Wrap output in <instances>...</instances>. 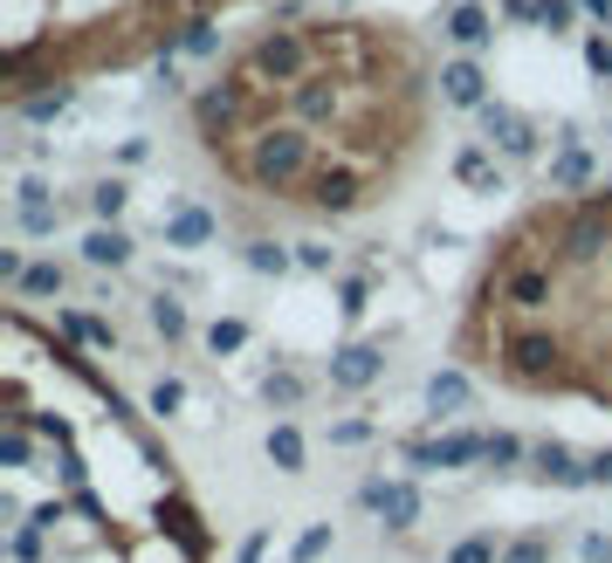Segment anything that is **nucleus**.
<instances>
[{
	"label": "nucleus",
	"instance_id": "nucleus-45",
	"mask_svg": "<svg viewBox=\"0 0 612 563\" xmlns=\"http://www.w3.org/2000/svg\"><path fill=\"white\" fill-rule=\"evenodd\" d=\"M159 516L172 522V536H180V543H186V550H200V529H193V508H180V502H172V508H159Z\"/></svg>",
	"mask_w": 612,
	"mask_h": 563
},
{
	"label": "nucleus",
	"instance_id": "nucleus-39",
	"mask_svg": "<svg viewBox=\"0 0 612 563\" xmlns=\"http://www.w3.org/2000/svg\"><path fill=\"white\" fill-rule=\"evenodd\" d=\"M502 563H551V543L544 536H517V543H502Z\"/></svg>",
	"mask_w": 612,
	"mask_h": 563
},
{
	"label": "nucleus",
	"instance_id": "nucleus-4",
	"mask_svg": "<svg viewBox=\"0 0 612 563\" xmlns=\"http://www.w3.org/2000/svg\"><path fill=\"white\" fill-rule=\"evenodd\" d=\"M502 357H509V371H517L523 386H551V378L565 371V344H557L551 330H509Z\"/></svg>",
	"mask_w": 612,
	"mask_h": 563
},
{
	"label": "nucleus",
	"instance_id": "nucleus-8",
	"mask_svg": "<svg viewBox=\"0 0 612 563\" xmlns=\"http://www.w3.org/2000/svg\"><path fill=\"white\" fill-rule=\"evenodd\" d=\"M481 131H489V151H502L509 165L537 159V124H530L523 111H509V104H489V111H481Z\"/></svg>",
	"mask_w": 612,
	"mask_h": 563
},
{
	"label": "nucleus",
	"instance_id": "nucleus-34",
	"mask_svg": "<svg viewBox=\"0 0 612 563\" xmlns=\"http://www.w3.org/2000/svg\"><path fill=\"white\" fill-rule=\"evenodd\" d=\"M537 28L571 35V28H578V0H537Z\"/></svg>",
	"mask_w": 612,
	"mask_h": 563
},
{
	"label": "nucleus",
	"instance_id": "nucleus-41",
	"mask_svg": "<svg viewBox=\"0 0 612 563\" xmlns=\"http://www.w3.org/2000/svg\"><path fill=\"white\" fill-rule=\"evenodd\" d=\"M585 69H592L599 83H612V42L605 35H585Z\"/></svg>",
	"mask_w": 612,
	"mask_h": 563
},
{
	"label": "nucleus",
	"instance_id": "nucleus-19",
	"mask_svg": "<svg viewBox=\"0 0 612 563\" xmlns=\"http://www.w3.org/2000/svg\"><path fill=\"white\" fill-rule=\"evenodd\" d=\"M592 179H599L592 151H585V145H557V159H551V193H585Z\"/></svg>",
	"mask_w": 612,
	"mask_h": 563
},
{
	"label": "nucleus",
	"instance_id": "nucleus-48",
	"mask_svg": "<svg viewBox=\"0 0 612 563\" xmlns=\"http://www.w3.org/2000/svg\"><path fill=\"white\" fill-rule=\"evenodd\" d=\"M585 474H592V489H612V447L585 453Z\"/></svg>",
	"mask_w": 612,
	"mask_h": 563
},
{
	"label": "nucleus",
	"instance_id": "nucleus-16",
	"mask_svg": "<svg viewBox=\"0 0 612 563\" xmlns=\"http://www.w3.org/2000/svg\"><path fill=\"white\" fill-rule=\"evenodd\" d=\"M468 405H475V386H468V371H433L427 378V413L433 420H454V413H468Z\"/></svg>",
	"mask_w": 612,
	"mask_h": 563
},
{
	"label": "nucleus",
	"instance_id": "nucleus-37",
	"mask_svg": "<svg viewBox=\"0 0 612 563\" xmlns=\"http://www.w3.org/2000/svg\"><path fill=\"white\" fill-rule=\"evenodd\" d=\"M145 405H151V413H159V420H172V413H180V405H186V386H180V378H159Z\"/></svg>",
	"mask_w": 612,
	"mask_h": 563
},
{
	"label": "nucleus",
	"instance_id": "nucleus-22",
	"mask_svg": "<svg viewBox=\"0 0 612 563\" xmlns=\"http://www.w3.org/2000/svg\"><path fill=\"white\" fill-rule=\"evenodd\" d=\"M69 104H76V90L56 83V90H29V96L14 104V117H21V124H56V117H69Z\"/></svg>",
	"mask_w": 612,
	"mask_h": 563
},
{
	"label": "nucleus",
	"instance_id": "nucleus-24",
	"mask_svg": "<svg viewBox=\"0 0 612 563\" xmlns=\"http://www.w3.org/2000/svg\"><path fill=\"white\" fill-rule=\"evenodd\" d=\"M241 262H248L254 275H275V282H283V275L296 268V248H283V241H269V234H254V241L241 248Z\"/></svg>",
	"mask_w": 612,
	"mask_h": 563
},
{
	"label": "nucleus",
	"instance_id": "nucleus-38",
	"mask_svg": "<svg viewBox=\"0 0 612 563\" xmlns=\"http://www.w3.org/2000/svg\"><path fill=\"white\" fill-rule=\"evenodd\" d=\"M29 460H35L29 433H21V426H8V433H0V468H29Z\"/></svg>",
	"mask_w": 612,
	"mask_h": 563
},
{
	"label": "nucleus",
	"instance_id": "nucleus-20",
	"mask_svg": "<svg viewBox=\"0 0 612 563\" xmlns=\"http://www.w3.org/2000/svg\"><path fill=\"white\" fill-rule=\"evenodd\" d=\"M454 179L475 186V193H502V165H496L489 145H462V151H454Z\"/></svg>",
	"mask_w": 612,
	"mask_h": 563
},
{
	"label": "nucleus",
	"instance_id": "nucleus-6",
	"mask_svg": "<svg viewBox=\"0 0 612 563\" xmlns=\"http://www.w3.org/2000/svg\"><path fill=\"white\" fill-rule=\"evenodd\" d=\"M481 453H489V433H441V440H406V468L441 474V468H468Z\"/></svg>",
	"mask_w": 612,
	"mask_h": 563
},
{
	"label": "nucleus",
	"instance_id": "nucleus-14",
	"mask_svg": "<svg viewBox=\"0 0 612 563\" xmlns=\"http://www.w3.org/2000/svg\"><path fill=\"white\" fill-rule=\"evenodd\" d=\"M551 296H557L551 268H509V282H502V302H509V310H523V317L551 310Z\"/></svg>",
	"mask_w": 612,
	"mask_h": 563
},
{
	"label": "nucleus",
	"instance_id": "nucleus-5",
	"mask_svg": "<svg viewBox=\"0 0 612 563\" xmlns=\"http://www.w3.org/2000/svg\"><path fill=\"white\" fill-rule=\"evenodd\" d=\"M378 378H386V344L351 337V344L330 351V392H372Z\"/></svg>",
	"mask_w": 612,
	"mask_h": 563
},
{
	"label": "nucleus",
	"instance_id": "nucleus-31",
	"mask_svg": "<svg viewBox=\"0 0 612 563\" xmlns=\"http://www.w3.org/2000/svg\"><path fill=\"white\" fill-rule=\"evenodd\" d=\"M447 563H502V543L489 529H475V536H462V543L447 550Z\"/></svg>",
	"mask_w": 612,
	"mask_h": 563
},
{
	"label": "nucleus",
	"instance_id": "nucleus-49",
	"mask_svg": "<svg viewBox=\"0 0 612 563\" xmlns=\"http://www.w3.org/2000/svg\"><path fill=\"white\" fill-rule=\"evenodd\" d=\"M262 556H269V529H248L241 550H235V563H262Z\"/></svg>",
	"mask_w": 612,
	"mask_h": 563
},
{
	"label": "nucleus",
	"instance_id": "nucleus-28",
	"mask_svg": "<svg viewBox=\"0 0 612 563\" xmlns=\"http://www.w3.org/2000/svg\"><path fill=\"white\" fill-rule=\"evenodd\" d=\"M63 262H29V275H21V296L29 302H48V296H63Z\"/></svg>",
	"mask_w": 612,
	"mask_h": 563
},
{
	"label": "nucleus",
	"instance_id": "nucleus-43",
	"mask_svg": "<svg viewBox=\"0 0 612 563\" xmlns=\"http://www.w3.org/2000/svg\"><path fill=\"white\" fill-rule=\"evenodd\" d=\"M56 323H63L69 344H90V337H97V317H83V310H56Z\"/></svg>",
	"mask_w": 612,
	"mask_h": 563
},
{
	"label": "nucleus",
	"instance_id": "nucleus-32",
	"mask_svg": "<svg viewBox=\"0 0 612 563\" xmlns=\"http://www.w3.org/2000/svg\"><path fill=\"white\" fill-rule=\"evenodd\" d=\"M330 543H338V529H330V522H310V529H303L296 543H290V563H317Z\"/></svg>",
	"mask_w": 612,
	"mask_h": 563
},
{
	"label": "nucleus",
	"instance_id": "nucleus-52",
	"mask_svg": "<svg viewBox=\"0 0 612 563\" xmlns=\"http://www.w3.org/2000/svg\"><path fill=\"white\" fill-rule=\"evenodd\" d=\"M29 522H35V529H56V522H69V502H42Z\"/></svg>",
	"mask_w": 612,
	"mask_h": 563
},
{
	"label": "nucleus",
	"instance_id": "nucleus-46",
	"mask_svg": "<svg viewBox=\"0 0 612 563\" xmlns=\"http://www.w3.org/2000/svg\"><path fill=\"white\" fill-rule=\"evenodd\" d=\"M296 268H310V275H330V248H324V241H296Z\"/></svg>",
	"mask_w": 612,
	"mask_h": 563
},
{
	"label": "nucleus",
	"instance_id": "nucleus-10",
	"mask_svg": "<svg viewBox=\"0 0 612 563\" xmlns=\"http://www.w3.org/2000/svg\"><path fill=\"white\" fill-rule=\"evenodd\" d=\"M441 96H447L454 111H489V104H496V96H489V76H481L475 56H462V62L441 69Z\"/></svg>",
	"mask_w": 612,
	"mask_h": 563
},
{
	"label": "nucleus",
	"instance_id": "nucleus-23",
	"mask_svg": "<svg viewBox=\"0 0 612 563\" xmlns=\"http://www.w3.org/2000/svg\"><path fill=\"white\" fill-rule=\"evenodd\" d=\"M145 323H151V330H159V337H166V344H180V337H186V330H193V317H186V302H180V296H172V289H159V296H151V302H145Z\"/></svg>",
	"mask_w": 612,
	"mask_h": 563
},
{
	"label": "nucleus",
	"instance_id": "nucleus-12",
	"mask_svg": "<svg viewBox=\"0 0 612 563\" xmlns=\"http://www.w3.org/2000/svg\"><path fill=\"white\" fill-rule=\"evenodd\" d=\"M220 234V220L207 207H193V199H172V214H166V248H207Z\"/></svg>",
	"mask_w": 612,
	"mask_h": 563
},
{
	"label": "nucleus",
	"instance_id": "nucleus-27",
	"mask_svg": "<svg viewBox=\"0 0 612 563\" xmlns=\"http://www.w3.org/2000/svg\"><path fill=\"white\" fill-rule=\"evenodd\" d=\"M180 56H193V62H207V56H220V28L207 14H193L186 28H180Z\"/></svg>",
	"mask_w": 612,
	"mask_h": 563
},
{
	"label": "nucleus",
	"instance_id": "nucleus-9",
	"mask_svg": "<svg viewBox=\"0 0 612 563\" xmlns=\"http://www.w3.org/2000/svg\"><path fill=\"white\" fill-rule=\"evenodd\" d=\"M359 199H365V172L359 165H324L317 179H310V207L317 214H359Z\"/></svg>",
	"mask_w": 612,
	"mask_h": 563
},
{
	"label": "nucleus",
	"instance_id": "nucleus-2",
	"mask_svg": "<svg viewBox=\"0 0 612 563\" xmlns=\"http://www.w3.org/2000/svg\"><path fill=\"white\" fill-rule=\"evenodd\" d=\"M248 76L254 83H283V90H303L317 76V48L303 28H269L262 42L248 48Z\"/></svg>",
	"mask_w": 612,
	"mask_h": 563
},
{
	"label": "nucleus",
	"instance_id": "nucleus-1",
	"mask_svg": "<svg viewBox=\"0 0 612 563\" xmlns=\"http://www.w3.org/2000/svg\"><path fill=\"white\" fill-rule=\"evenodd\" d=\"M310 159H317V131L290 117V124H262V131L248 138L241 172H248L254 193H290V186H303V179H317Z\"/></svg>",
	"mask_w": 612,
	"mask_h": 563
},
{
	"label": "nucleus",
	"instance_id": "nucleus-53",
	"mask_svg": "<svg viewBox=\"0 0 612 563\" xmlns=\"http://www.w3.org/2000/svg\"><path fill=\"white\" fill-rule=\"evenodd\" d=\"M578 14H599V21H605V14H612V0H578Z\"/></svg>",
	"mask_w": 612,
	"mask_h": 563
},
{
	"label": "nucleus",
	"instance_id": "nucleus-15",
	"mask_svg": "<svg viewBox=\"0 0 612 563\" xmlns=\"http://www.w3.org/2000/svg\"><path fill=\"white\" fill-rule=\"evenodd\" d=\"M530 468H537V474H551L557 481V489H592V474H585V460L565 447V440H537V447H530Z\"/></svg>",
	"mask_w": 612,
	"mask_h": 563
},
{
	"label": "nucleus",
	"instance_id": "nucleus-36",
	"mask_svg": "<svg viewBox=\"0 0 612 563\" xmlns=\"http://www.w3.org/2000/svg\"><path fill=\"white\" fill-rule=\"evenodd\" d=\"M42 536H48V529H35V522H21V529L8 536V556H14V563H42Z\"/></svg>",
	"mask_w": 612,
	"mask_h": 563
},
{
	"label": "nucleus",
	"instance_id": "nucleus-17",
	"mask_svg": "<svg viewBox=\"0 0 612 563\" xmlns=\"http://www.w3.org/2000/svg\"><path fill=\"white\" fill-rule=\"evenodd\" d=\"M338 104H344L338 76H310V83L296 90V124H310V131H317V124H330V117H338Z\"/></svg>",
	"mask_w": 612,
	"mask_h": 563
},
{
	"label": "nucleus",
	"instance_id": "nucleus-7",
	"mask_svg": "<svg viewBox=\"0 0 612 563\" xmlns=\"http://www.w3.org/2000/svg\"><path fill=\"white\" fill-rule=\"evenodd\" d=\"M605 248H612V207L585 199V207L565 220V234H557V254H565V262H599Z\"/></svg>",
	"mask_w": 612,
	"mask_h": 563
},
{
	"label": "nucleus",
	"instance_id": "nucleus-44",
	"mask_svg": "<svg viewBox=\"0 0 612 563\" xmlns=\"http://www.w3.org/2000/svg\"><path fill=\"white\" fill-rule=\"evenodd\" d=\"M578 556L585 563H612V529H585L578 536Z\"/></svg>",
	"mask_w": 612,
	"mask_h": 563
},
{
	"label": "nucleus",
	"instance_id": "nucleus-11",
	"mask_svg": "<svg viewBox=\"0 0 612 563\" xmlns=\"http://www.w3.org/2000/svg\"><path fill=\"white\" fill-rule=\"evenodd\" d=\"M441 35H447L454 48H468V56H481V48L496 42V14L481 8V0H462V8H447V21H441Z\"/></svg>",
	"mask_w": 612,
	"mask_h": 563
},
{
	"label": "nucleus",
	"instance_id": "nucleus-42",
	"mask_svg": "<svg viewBox=\"0 0 612 563\" xmlns=\"http://www.w3.org/2000/svg\"><path fill=\"white\" fill-rule=\"evenodd\" d=\"M372 433H378L372 420H338V426H330V447H365Z\"/></svg>",
	"mask_w": 612,
	"mask_h": 563
},
{
	"label": "nucleus",
	"instance_id": "nucleus-47",
	"mask_svg": "<svg viewBox=\"0 0 612 563\" xmlns=\"http://www.w3.org/2000/svg\"><path fill=\"white\" fill-rule=\"evenodd\" d=\"M48 199H56V193H48V179H21V186H14V207H48Z\"/></svg>",
	"mask_w": 612,
	"mask_h": 563
},
{
	"label": "nucleus",
	"instance_id": "nucleus-25",
	"mask_svg": "<svg viewBox=\"0 0 612 563\" xmlns=\"http://www.w3.org/2000/svg\"><path fill=\"white\" fill-rule=\"evenodd\" d=\"M248 337H254V330H248V317H214V323H207V351H214V357H235V351H248Z\"/></svg>",
	"mask_w": 612,
	"mask_h": 563
},
{
	"label": "nucleus",
	"instance_id": "nucleus-21",
	"mask_svg": "<svg viewBox=\"0 0 612 563\" xmlns=\"http://www.w3.org/2000/svg\"><path fill=\"white\" fill-rule=\"evenodd\" d=\"M262 453H269V468H275V474H303V460H310V440H303L290 420H275V426H269V440H262Z\"/></svg>",
	"mask_w": 612,
	"mask_h": 563
},
{
	"label": "nucleus",
	"instance_id": "nucleus-29",
	"mask_svg": "<svg viewBox=\"0 0 612 563\" xmlns=\"http://www.w3.org/2000/svg\"><path fill=\"white\" fill-rule=\"evenodd\" d=\"M365 310H372V275H344V282H338V317L359 323Z\"/></svg>",
	"mask_w": 612,
	"mask_h": 563
},
{
	"label": "nucleus",
	"instance_id": "nucleus-13",
	"mask_svg": "<svg viewBox=\"0 0 612 563\" xmlns=\"http://www.w3.org/2000/svg\"><path fill=\"white\" fill-rule=\"evenodd\" d=\"M193 124L207 138H220L227 124H241V83H214V90H200L193 96Z\"/></svg>",
	"mask_w": 612,
	"mask_h": 563
},
{
	"label": "nucleus",
	"instance_id": "nucleus-35",
	"mask_svg": "<svg viewBox=\"0 0 612 563\" xmlns=\"http://www.w3.org/2000/svg\"><path fill=\"white\" fill-rule=\"evenodd\" d=\"M481 460H489V468H523L530 447L517 440V433H489V453H481Z\"/></svg>",
	"mask_w": 612,
	"mask_h": 563
},
{
	"label": "nucleus",
	"instance_id": "nucleus-26",
	"mask_svg": "<svg viewBox=\"0 0 612 563\" xmlns=\"http://www.w3.org/2000/svg\"><path fill=\"white\" fill-rule=\"evenodd\" d=\"M124 199H132V186H124V179H97V186H90V214H97V227H117Z\"/></svg>",
	"mask_w": 612,
	"mask_h": 563
},
{
	"label": "nucleus",
	"instance_id": "nucleus-3",
	"mask_svg": "<svg viewBox=\"0 0 612 563\" xmlns=\"http://www.w3.org/2000/svg\"><path fill=\"white\" fill-rule=\"evenodd\" d=\"M359 502L378 516V529H386V536L420 529V516H427V495L413 489V481H386V474H372L365 489H359Z\"/></svg>",
	"mask_w": 612,
	"mask_h": 563
},
{
	"label": "nucleus",
	"instance_id": "nucleus-51",
	"mask_svg": "<svg viewBox=\"0 0 612 563\" xmlns=\"http://www.w3.org/2000/svg\"><path fill=\"white\" fill-rule=\"evenodd\" d=\"M151 159V138H124L117 145V165H145Z\"/></svg>",
	"mask_w": 612,
	"mask_h": 563
},
{
	"label": "nucleus",
	"instance_id": "nucleus-54",
	"mask_svg": "<svg viewBox=\"0 0 612 563\" xmlns=\"http://www.w3.org/2000/svg\"><path fill=\"white\" fill-rule=\"evenodd\" d=\"M193 8H214V0H193Z\"/></svg>",
	"mask_w": 612,
	"mask_h": 563
},
{
	"label": "nucleus",
	"instance_id": "nucleus-40",
	"mask_svg": "<svg viewBox=\"0 0 612 563\" xmlns=\"http://www.w3.org/2000/svg\"><path fill=\"white\" fill-rule=\"evenodd\" d=\"M14 426H35L42 440H56V447H69V420H56V413H14Z\"/></svg>",
	"mask_w": 612,
	"mask_h": 563
},
{
	"label": "nucleus",
	"instance_id": "nucleus-50",
	"mask_svg": "<svg viewBox=\"0 0 612 563\" xmlns=\"http://www.w3.org/2000/svg\"><path fill=\"white\" fill-rule=\"evenodd\" d=\"M21 275H29V254H21V248H0V282H14V289H21Z\"/></svg>",
	"mask_w": 612,
	"mask_h": 563
},
{
	"label": "nucleus",
	"instance_id": "nucleus-18",
	"mask_svg": "<svg viewBox=\"0 0 612 563\" xmlns=\"http://www.w3.org/2000/svg\"><path fill=\"white\" fill-rule=\"evenodd\" d=\"M132 254H138V241L124 234V227H90L83 234V262L90 268H132Z\"/></svg>",
	"mask_w": 612,
	"mask_h": 563
},
{
	"label": "nucleus",
	"instance_id": "nucleus-30",
	"mask_svg": "<svg viewBox=\"0 0 612 563\" xmlns=\"http://www.w3.org/2000/svg\"><path fill=\"white\" fill-rule=\"evenodd\" d=\"M14 227H21L29 241H48V234L63 227V207H56V199H48V207H14Z\"/></svg>",
	"mask_w": 612,
	"mask_h": 563
},
{
	"label": "nucleus",
	"instance_id": "nucleus-33",
	"mask_svg": "<svg viewBox=\"0 0 612 563\" xmlns=\"http://www.w3.org/2000/svg\"><path fill=\"white\" fill-rule=\"evenodd\" d=\"M262 399H269V405H283V413H296V405H303V378H296V371H269Z\"/></svg>",
	"mask_w": 612,
	"mask_h": 563
}]
</instances>
